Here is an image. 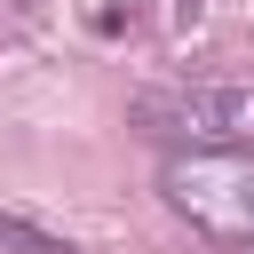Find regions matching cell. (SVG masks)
<instances>
[{"instance_id":"obj_3","label":"cell","mask_w":254,"mask_h":254,"mask_svg":"<svg viewBox=\"0 0 254 254\" xmlns=\"http://www.w3.org/2000/svg\"><path fill=\"white\" fill-rule=\"evenodd\" d=\"M0 254H79V246H64V238H40L32 222H16V214H0Z\"/></svg>"},{"instance_id":"obj_4","label":"cell","mask_w":254,"mask_h":254,"mask_svg":"<svg viewBox=\"0 0 254 254\" xmlns=\"http://www.w3.org/2000/svg\"><path fill=\"white\" fill-rule=\"evenodd\" d=\"M230 254H254V238H230Z\"/></svg>"},{"instance_id":"obj_2","label":"cell","mask_w":254,"mask_h":254,"mask_svg":"<svg viewBox=\"0 0 254 254\" xmlns=\"http://www.w3.org/2000/svg\"><path fill=\"white\" fill-rule=\"evenodd\" d=\"M167 206L214 238H254V159L246 151H183L159 175Z\"/></svg>"},{"instance_id":"obj_1","label":"cell","mask_w":254,"mask_h":254,"mask_svg":"<svg viewBox=\"0 0 254 254\" xmlns=\"http://www.w3.org/2000/svg\"><path fill=\"white\" fill-rule=\"evenodd\" d=\"M135 127H143V135H167V143L230 151V143H254V87H246V79L159 87V95H143V103H135Z\"/></svg>"}]
</instances>
